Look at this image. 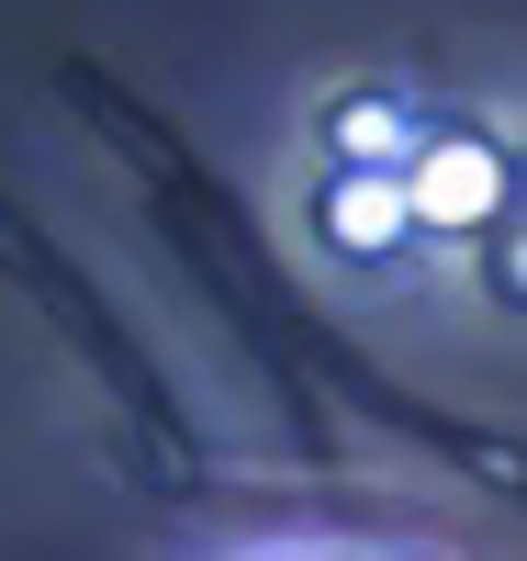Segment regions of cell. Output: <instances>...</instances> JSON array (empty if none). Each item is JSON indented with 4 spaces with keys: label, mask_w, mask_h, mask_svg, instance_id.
<instances>
[{
    "label": "cell",
    "mask_w": 527,
    "mask_h": 561,
    "mask_svg": "<svg viewBox=\"0 0 527 561\" xmlns=\"http://www.w3.org/2000/svg\"><path fill=\"white\" fill-rule=\"evenodd\" d=\"M314 225H325V248H348V259H381L393 237H415L393 169H337V180H325V203H314Z\"/></svg>",
    "instance_id": "cell-3"
},
{
    "label": "cell",
    "mask_w": 527,
    "mask_h": 561,
    "mask_svg": "<svg viewBox=\"0 0 527 561\" xmlns=\"http://www.w3.org/2000/svg\"><path fill=\"white\" fill-rule=\"evenodd\" d=\"M214 561H471V550L415 539V528H270V539H236Z\"/></svg>",
    "instance_id": "cell-2"
},
{
    "label": "cell",
    "mask_w": 527,
    "mask_h": 561,
    "mask_svg": "<svg viewBox=\"0 0 527 561\" xmlns=\"http://www.w3.org/2000/svg\"><path fill=\"white\" fill-rule=\"evenodd\" d=\"M393 180H404V214H415V237H483V225L505 214V192H516V158L494 147L483 124H415L404 135V158H393Z\"/></svg>",
    "instance_id": "cell-1"
}]
</instances>
